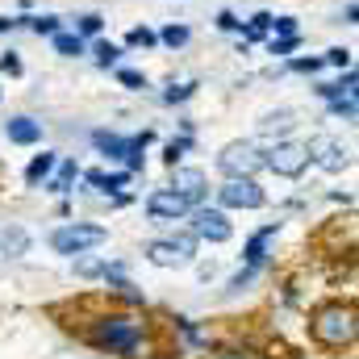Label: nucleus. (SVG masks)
<instances>
[{
  "label": "nucleus",
  "mask_w": 359,
  "mask_h": 359,
  "mask_svg": "<svg viewBox=\"0 0 359 359\" xmlns=\"http://www.w3.org/2000/svg\"><path fill=\"white\" fill-rule=\"evenodd\" d=\"M88 347L117 359H163L159 322H151L142 309L130 305H88L80 322H67Z\"/></svg>",
  "instance_id": "nucleus-1"
},
{
  "label": "nucleus",
  "mask_w": 359,
  "mask_h": 359,
  "mask_svg": "<svg viewBox=\"0 0 359 359\" xmlns=\"http://www.w3.org/2000/svg\"><path fill=\"white\" fill-rule=\"evenodd\" d=\"M309 339L339 355V351H351L359 339V313H355V301H322L309 309Z\"/></svg>",
  "instance_id": "nucleus-2"
},
{
  "label": "nucleus",
  "mask_w": 359,
  "mask_h": 359,
  "mask_svg": "<svg viewBox=\"0 0 359 359\" xmlns=\"http://www.w3.org/2000/svg\"><path fill=\"white\" fill-rule=\"evenodd\" d=\"M155 142V130H142V134H113V130H92V147L104 155V159H117L126 163V172H142L147 163V147Z\"/></svg>",
  "instance_id": "nucleus-3"
},
{
  "label": "nucleus",
  "mask_w": 359,
  "mask_h": 359,
  "mask_svg": "<svg viewBox=\"0 0 359 359\" xmlns=\"http://www.w3.org/2000/svg\"><path fill=\"white\" fill-rule=\"evenodd\" d=\"M104 243H109V230H104L100 222H67V226H59V230L50 234L55 255H67V259L88 255V251L104 247Z\"/></svg>",
  "instance_id": "nucleus-4"
},
{
  "label": "nucleus",
  "mask_w": 359,
  "mask_h": 359,
  "mask_svg": "<svg viewBox=\"0 0 359 359\" xmlns=\"http://www.w3.org/2000/svg\"><path fill=\"white\" fill-rule=\"evenodd\" d=\"M196 247H201L196 234L184 230V234H172V238H155V243H147L142 255H147L155 268H184V264L196 259Z\"/></svg>",
  "instance_id": "nucleus-5"
},
{
  "label": "nucleus",
  "mask_w": 359,
  "mask_h": 359,
  "mask_svg": "<svg viewBox=\"0 0 359 359\" xmlns=\"http://www.w3.org/2000/svg\"><path fill=\"white\" fill-rule=\"evenodd\" d=\"M264 168L276 172L280 180H301L309 172V151H305V142L280 138V142H271L268 151H264Z\"/></svg>",
  "instance_id": "nucleus-6"
},
{
  "label": "nucleus",
  "mask_w": 359,
  "mask_h": 359,
  "mask_svg": "<svg viewBox=\"0 0 359 359\" xmlns=\"http://www.w3.org/2000/svg\"><path fill=\"white\" fill-rule=\"evenodd\" d=\"M305 151H309V168H322V172H330V176H339V172H347V168L355 163V151H351L343 138H334V134L309 138Z\"/></svg>",
  "instance_id": "nucleus-7"
},
{
  "label": "nucleus",
  "mask_w": 359,
  "mask_h": 359,
  "mask_svg": "<svg viewBox=\"0 0 359 359\" xmlns=\"http://www.w3.org/2000/svg\"><path fill=\"white\" fill-rule=\"evenodd\" d=\"M217 205L222 209H243V213H255L268 205V192L259 188L255 176H226L217 188Z\"/></svg>",
  "instance_id": "nucleus-8"
},
{
  "label": "nucleus",
  "mask_w": 359,
  "mask_h": 359,
  "mask_svg": "<svg viewBox=\"0 0 359 359\" xmlns=\"http://www.w3.org/2000/svg\"><path fill=\"white\" fill-rule=\"evenodd\" d=\"M192 234H196V243H213V247H222V243H230L234 238V226H230V213L222 209V205H192Z\"/></svg>",
  "instance_id": "nucleus-9"
},
{
  "label": "nucleus",
  "mask_w": 359,
  "mask_h": 359,
  "mask_svg": "<svg viewBox=\"0 0 359 359\" xmlns=\"http://www.w3.org/2000/svg\"><path fill=\"white\" fill-rule=\"evenodd\" d=\"M217 172L222 176H259L264 172V151L255 142H226L217 155Z\"/></svg>",
  "instance_id": "nucleus-10"
},
{
  "label": "nucleus",
  "mask_w": 359,
  "mask_h": 359,
  "mask_svg": "<svg viewBox=\"0 0 359 359\" xmlns=\"http://www.w3.org/2000/svg\"><path fill=\"white\" fill-rule=\"evenodd\" d=\"M192 213V205L180 196L176 188H155L151 196H147V217L151 222H180V217H188Z\"/></svg>",
  "instance_id": "nucleus-11"
},
{
  "label": "nucleus",
  "mask_w": 359,
  "mask_h": 359,
  "mask_svg": "<svg viewBox=\"0 0 359 359\" xmlns=\"http://www.w3.org/2000/svg\"><path fill=\"white\" fill-rule=\"evenodd\" d=\"M276 234H280V222H268V226H259V230L243 243V264H247V268H259V271L268 268Z\"/></svg>",
  "instance_id": "nucleus-12"
},
{
  "label": "nucleus",
  "mask_w": 359,
  "mask_h": 359,
  "mask_svg": "<svg viewBox=\"0 0 359 359\" xmlns=\"http://www.w3.org/2000/svg\"><path fill=\"white\" fill-rule=\"evenodd\" d=\"M168 188H176L188 205H201L209 196V176L201 168H172V184Z\"/></svg>",
  "instance_id": "nucleus-13"
},
{
  "label": "nucleus",
  "mask_w": 359,
  "mask_h": 359,
  "mask_svg": "<svg viewBox=\"0 0 359 359\" xmlns=\"http://www.w3.org/2000/svg\"><path fill=\"white\" fill-rule=\"evenodd\" d=\"M292 130H297V113L292 109H271L259 117V138L264 142H280V138H292Z\"/></svg>",
  "instance_id": "nucleus-14"
},
{
  "label": "nucleus",
  "mask_w": 359,
  "mask_h": 359,
  "mask_svg": "<svg viewBox=\"0 0 359 359\" xmlns=\"http://www.w3.org/2000/svg\"><path fill=\"white\" fill-rule=\"evenodd\" d=\"M4 134H8V142H17V147H38V142H42V121L17 113V117L4 121Z\"/></svg>",
  "instance_id": "nucleus-15"
},
{
  "label": "nucleus",
  "mask_w": 359,
  "mask_h": 359,
  "mask_svg": "<svg viewBox=\"0 0 359 359\" xmlns=\"http://www.w3.org/2000/svg\"><path fill=\"white\" fill-rule=\"evenodd\" d=\"M76 180H80V163H76V159H59V163H55V172L46 176L42 188H46V192H55V196H67V192L76 188Z\"/></svg>",
  "instance_id": "nucleus-16"
},
{
  "label": "nucleus",
  "mask_w": 359,
  "mask_h": 359,
  "mask_svg": "<svg viewBox=\"0 0 359 359\" xmlns=\"http://www.w3.org/2000/svg\"><path fill=\"white\" fill-rule=\"evenodd\" d=\"M80 176L88 180V188H96V192H104V196H117V192H126V184H130V176L134 172H126V168H117V172H80Z\"/></svg>",
  "instance_id": "nucleus-17"
},
{
  "label": "nucleus",
  "mask_w": 359,
  "mask_h": 359,
  "mask_svg": "<svg viewBox=\"0 0 359 359\" xmlns=\"http://www.w3.org/2000/svg\"><path fill=\"white\" fill-rule=\"evenodd\" d=\"M55 163H59V151H42V155H34L29 168H25V184H29V188L46 184V176L55 172Z\"/></svg>",
  "instance_id": "nucleus-18"
},
{
  "label": "nucleus",
  "mask_w": 359,
  "mask_h": 359,
  "mask_svg": "<svg viewBox=\"0 0 359 359\" xmlns=\"http://www.w3.org/2000/svg\"><path fill=\"white\" fill-rule=\"evenodd\" d=\"M50 42H55V55H63V59H80V55H88V42H84L76 29H59Z\"/></svg>",
  "instance_id": "nucleus-19"
},
{
  "label": "nucleus",
  "mask_w": 359,
  "mask_h": 359,
  "mask_svg": "<svg viewBox=\"0 0 359 359\" xmlns=\"http://www.w3.org/2000/svg\"><path fill=\"white\" fill-rule=\"evenodd\" d=\"M0 251H4L8 259L29 255V234H25L21 226H4V234H0Z\"/></svg>",
  "instance_id": "nucleus-20"
},
{
  "label": "nucleus",
  "mask_w": 359,
  "mask_h": 359,
  "mask_svg": "<svg viewBox=\"0 0 359 359\" xmlns=\"http://www.w3.org/2000/svg\"><path fill=\"white\" fill-rule=\"evenodd\" d=\"M92 59H96V67H117L121 63V55H126V46H117V42H109V38H100V42H88Z\"/></svg>",
  "instance_id": "nucleus-21"
},
{
  "label": "nucleus",
  "mask_w": 359,
  "mask_h": 359,
  "mask_svg": "<svg viewBox=\"0 0 359 359\" xmlns=\"http://www.w3.org/2000/svg\"><path fill=\"white\" fill-rule=\"evenodd\" d=\"M21 25L34 29L38 38H55V34L63 29V17H55V13H34V17H21Z\"/></svg>",
  "instance_id": "nucleus-22"
},
{
  "label": "nucleus",
  "mask_w": 359,
  "mask_h": 359,
  "mask_svg": "<svg viewBox=\"0 0 359 359\" xmlns=\"http://www.w3.org/2000/svg\"><path fill=\"white\" fill-rule=\"evenodd\" d=\"M121 46H126V50H155V46H159V34H155L151 25H134Z\"/></svg>",
  "instance_id": "nucleus-23"
},
{
  "label": "nucleus",
  "mask_w": 359,
  "mask_h": 359,
  "mask_svg": "<svg viewBox=\"0 0 359 359\" xmlns=\"http://www.w3.org/2000/svg\"><path fill=\"white\" fill-rule=\"evenodd\" d=\"M155 34H159V46H168V50L188 46V38H192V29H188L184 21H172V25H163V29H155Z\"/></svg>",
  "instance_id": "nucleus-24"
},
{
  "label": "nucleus",
  "mask_w": 359,
  "mask_h": 359,
  "mask_svg": "<svg viewBox=\"0 0 359 359\" xmlns=\"http://www.w3.org/2000/svg\"><path fill=\"white\" fill-rule=\"evenodd\" d=\"M326 104H330V113H334V117H343V121H355V117H359L355 92H343V96H334V100H326Z\"/></svg>",
  "instance_id": "nucleus-25"
},
{
  "label": "nucleus",
  "mask_w": 359,
  "mask_h": 359,
  "mask_svg": "<svg viewBox=\"0 0 359 359\" xmlns=\"http://www.w3.org/2000/svg\"><path fill=\"white\" fill-rule=\"evenodd\" d=\"M268 55H276V59H288L297 46H301V34H284V38H276V34H268Z\"/></svg>",
  "instance_id": "nucleus-26"
},
{
  "label": "nucleus",
  "mask_w": 359,
  "mask_h": 359,
  "mask_svg": "<svg viewBox=\"0 0 359 359\" xmlns=\"http://www.w3.org/2000/svg\"><path fill=\"white\" fill-rule=\"evenodd\" d=\"M322 63L334 67V72H347V67H355V50H351V46H330V50L322 55Z\"/></svg>",
  "instance_id": "nucleus-27"
},
{
  "label": "nucleus",
  "mask_w": 359,
  "mask_h": 359,
  "mask_svg": "<svg viewBox=\"0 0 359 359\" xmlns=\"http://www.w3.org/2000/svg\"><path fill=\"white\" fill-rule=\"evenodd\" d=\"M84 42H92V38H100V29H104V17L100 13H84V17H76V25H72Z\"/></svg>",
  "instance_id": "nucleus-28"
},
{
  "label": "nucleus",
  "mask_w": 359,
  "mask_h": 359,
  "mask_svg": "<svg viewBox=\"0 0 359 359\" xmlns=\"http://www.w3.org/2000/svg\"><path fill=\"white\" fill-rule=\"evenodd\" d=\"M192 151V138L188 134H180V138H172V142H163V163L168 168H180V159Z\"/></svg>",
  "instance_id": "nucleus-29"
},
{
  "label": "nucleus",
  "mask_w": 359,
  "mask_h": 359,
  "mask_svg": "<svg viewBox=\"0 0 359 359\" xmlns=\"http://www.w3.org/2000/svg\"><path fill=\"white\" fill-rule=\"evenodd\" d=\"M196 88H201L196 80H184V84H168V88H163V104H184V100H192V96H196Z\"/></svg>",
  "instance_id": "nucleus-30"
},
{
  "label": "nucleus",
  "mask_w": 359,
  "mask_h": 359,
  "mask_svg": "<svg viewBox=\"0 0 359 359\" xmlns=\"http://www.w3.org/2000/svg\"><path fill=\"white\" fill-rule=\"evenodd\" d=\"M326 63H322V55H297V59H288V72H297V76H318Z\"/></svg>",
  "instance_id": "nucleus-31"
},
{
  "label": "nucleus",
  "mask_w": 359,
  "mask_h": 359,
  "mask_svg": "<svg viewBox=\"0 0 359 359\" xmlns=\"http://www.w3.org/2000/svg\"><path fill=\"white\" fill-rule=\"evenodd\" d=\"M109 259H88V255H76V276L80 280H100Z\"/></svg>",
  "instance_id": "nucleus-32"
},
{
  "label": "nucleus",
  "mask_w": 359,
  "mask_h": 359,
  "mask_svg": "<svg viewBox=\"0 0 359 359\" xmlns=\"http://www.w3.org/2000/svg\"><path fill=\"white\" fill-rule=\"evenodd\" d=\"M255 276H259V268H247V264H243V268H238L234 276H230V284H226V292H230V297H234V292H243L247 284H255Z\"/></svg>",
  "instance_id": "nucleus-33"
},
{
  "label": "nucleus",
  "mask_w": 359,
  "mask_h": 359,
  "mask_svg": "<svg viewBox=\"0 0 359 359\" xmlns=\"http://www.w3.org/2000/svg\"><path fill=\"white\" fill-rule=\"evenodd\" d=\"M113 72H117V80H121L126 88H134V92H142V88H147V76H142V72H134V67H121V63H117Z\"/></svg>",
  "instance_id": "nucleus-34"
},
{
  "label": "nucleus",
  "mask_w": 359,
  "mask_h": 359,
  "mask_svg": "<svg viewBox=\"0 0 359 359\" xmlns=\"http://www.w3.org/2000/svg\"><path fill=\"white\" fill-rule=\"evenodd\" d=\"M213 21H217V29H222V34H238V29H243V17H238L234 8H222Z\"/></svg>",
  "instance_id": "nucleus-35"
},
{
  "label": "nucleus",
  "mask_w": 359,
  "mask_h": 359,
  "mask_svg": "<svg viewBox=\"0 0 359 359\" xmlns=\"http://www.w3.org/2000/svg\"><path fill=\"white\" fill-rule=\"evenodd\" d=\"M0 72H4V76H13V80H17V76H25L21 55H17V50H4V55H0Z\"/></svg>",
  "instance_id": "nucleus-36"
},
{
  "label": "nucleus",
  "mask_w": 359,
  "mask_h": 359,
  "mask_svg": "<svg viewBox=\"0 0 359 359\" xmlns=\"http://www.w3.org/2000/svg\"><path fill=\"white\" fill-rule=\"evenodd\" d=\"M271 34H276V38H284V34H301V25H297V17L280 13V17H271Z\"/></svg>",
  "instance_id": "nucleus-37"
},
{
  "label": "nucleus",
  "mask_w": 359,
  "mask_h": 359,
  "mask_svg": "<svg viewBox=\"0 0 359 359\" xmlns=\"http://www.w3.org/2000/svg\"><path fill=\"white\" fill-rule=\"evenodd\" d=\"M13 29H25L21 17H0V34H13Z\"/></svg>",
  "instance_id": "nucleus-38"
},
{
  "label": "nucleus",
  "mask_w": 359,
  "mask_h": 359,
  "mask_svg": "<svg viewBox=\"0 0 359 359\" xmlns=\"http://www.w3.org/2000/svg\"><path fill=\"white\" fill-rule=\"evenodd\" d=\"M343 21H347V25H355V21H359V4H355V0H347V8H343Z\"/></svg>",
  "instance_id": "nucleus-39"
}]
</instances>
